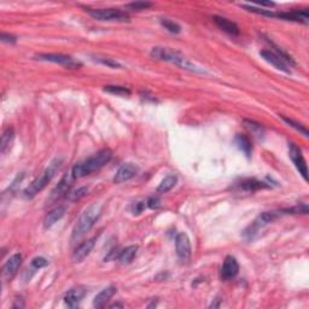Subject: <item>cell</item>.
Segmentation results:
<instances>
[{
	"mask_svg": "<svg viewBox=\"0 0 309 309\" xmlns=\"http://www.w3.org/2000/svg\"><path fill=\"white\" fill-rule=\"evenodd\" d=\"M137 252H138V245H130L126 249H123L119 255V261L122 265H128L133 261V259L136 257Z\"/></svg>",
	"mask_w": 309,
	"mask_h": 309,
	"instance_id": "21",
	"label": "cell"
},
{
	"mask_svg": "<svg viewBox=\"0 0 309 309\" xmlns=\"http://www.w3.org/2000/svg\"><path fill=\"white\" fill-rule=\"evenodd\" d=\"M235 141H236V145L238 146V149L240 150L241 152H244L245 156L250 157V155H251V152H252V145H251V141L249 140L248 137L238 134V136L236 137Z\"/></svg>",
	"mask_w": 309,
	"mask_h": 309,
	"instance_id": "22",
	"label": "cell"
},
{
	"mask_svg": "<svg viewBox=\"0 0 309 309\" xmlns=\"http://www.w3.org/2000/svg\"><path fill=\"white\" fill-rule=\"evenodd\" d=\"M245 123L248 125V127L254 132L255 134H257V137H262L265 134V131H263L262 126L259 125V123H255L252 121H245Z\"/></svg>",
	"mask_w": 309,
	"mask_h": 309,
	"instance_id": "31",
	"label": "cell"
},
{
	"mask_svg": "<svg viewBox=\"0 0 309 309\" xmlns=\"http://www.w3.org/2000/svg\"><path fill=\"white\" fill-rule=\"evenodd\" d=\"M1 40L4 42H10V44H15L16 42V37L11 35V34L6 33H1Z\"/></svg>",
	"mask_w": 309,
	"mask_h": 309,
	"instance_id": "35",
	"label": "cell"
},
{
	"mask_svg": "<svg viewBox=\"0 0 309 309\" xmlns=\"http://www.w3.org/2000/svg\"><path fill=\"white\" fill-rule=\"evenodd\" d=\"M151 2H146V1H136V2H131V4L127 5L128 9L133 10V11H140V10H145L147 7L151 6Z\"/></svg>",
	"mask_w": 309,
	"mask_h": 309,
	"instance_id": "30",
	"label": "cell"
},
{
	"mask_svg": "<svg viewBox=\"0 0 309 309\" xmlns=\"http://www.w3.org/2000/svg\"><path fill=\"white\" fill-rule=\"evenodd\" d=\"M214 22L220 29L226 32L230 35H239V27L232 21L221 17V16H214Z\"/></svg>",
	"mask_w": 309,
	"mask_h": 309,
	"instance_id": "20",
	"label": "cell"
},
{
	"mask_svg": "<svg viewBox=\"0 0 309 309\" xmlns=\"http://www.w3.org/2000/svg\"><path fill=\"white\" fill-rule=\"evenodd\" d=\"M115 307H120V308H122L123 306H122V305H119V303H115V305H112V306H111V308H115Z\"/></svg>",
	"mask_w": 309,
	"mask_h": 309,
	"instance_id": "38",
	"label": "cell"
},
{
	"mask_svg": "<svg viewBox=\"0 0 309 309\" xmlns=\"http://www.w3.org/2000/svg\"><path fill=\"white\" fill-rule=\"evenodd\" d=\"M239 272V265L238 261L233 256H227L225 259L224 265L221 268V278L224 280H231V279L236 278Z\"/></svg>",
	"mask_w": 309,
	"mask_h": 309,
	"instance_id": "15",
	"label": "cell"
},
{
	"mask_svg": "<svg viewBox=\"0 0 309 309\" xmlns=\"http://www.w3.org/2000/svg\"><path fill=\"white\" fill-rule=\"evenodd\" d=\"M13 137H15L13 128H7V130L2 133L1 143H0V150H1L2 154H5V152L10 149V146H11V143L13 140Z\"/></svg>",
	"mask_w": 309,
	"mask_h": 309,
	"instance_id": "24",
	"label": "cell"
},
{
	"mask_svg": "<svg viewBox=\"0 0 309 309\" xmlns=\"http://www.w3.org/2000/svg\"><path fill=\"white\" fill-rule=\"evenodd\" d=\"M289 156L291 158L292 163H294L298 173L302 175V178L307 181L308 180V168L307 163H306L305 157H303L302 151H301L300 147L296 144L290 143L289 144Z\"/></svg>",
	"mask_w": 309,
	"mask_h": 309,
	"instance_id": "8",
	"label": "cell"
},
{
	"mask_svg": "<svg viewBox=\"0 0 309 309\" xmlns=\"http://www.w3.org/2000/svg\"><path fill=\"white\" fill-rule=\"evenodd\" d=\"M260 56H261L266 62H268L271 66H273L274 68L278 69V70L286 72V74H290V72H291V70H290V67L287 66L286 62L284 61L280 56L276 55L275 52H273V51L262 50L261 52H260Z\"/></svg>",
	"mask_w": 309,
	"mask_h": 309,
	"instance_id": "11",
	"label": "cell"
},
{
	"mask_svg": "<svg viewBox=\"0 0 309 309\" xmlns=\"http://www.w3.org/2000/svg\"><path fill=\"white\" fill-rule=\"evenodd\" d=\"M87 193H88V187L82 186V187H79V189H76V190L69 191V193L67 195V198H68L70 202H76V201L81 200V198L85 197Z\"/></svg>",
	"mask_w": 309,
	"mask_h": 309,
	"instance_id": "27",
	"label": "cell"
},
{
	"mask_svg": "<svg viewBox=\"0 0 309 309\" xmlns=\"http://www.w3.org/2000/svg\"><path fill=\"white\" fill-rule=\"evenodd\" d=\"M104 91L110 95H114V96H121V97H126V96H130L131 95V91L128 90L127 87L125 86H115V85H109L105 86Z\"/></svg>",
	"mask_w": 309,
	"mask_h": 309,
	"instance_id": "26",
	"label": "cell"
},
{
	"mask_svg": "<svg viewBox=\"0 0 309 309\" xmlns=\"http://www.w3.org/2000/svg\"><path fill=\"white\" fill-rule=\"evenodd\" d=\"M161 24H162V27H165V29H167V31L172 34H179L180 32H181V27H180L178 23L174 22V21L168 20V18H162V20H161Z\"/></svg>",
	"mask_w": 309,
	"mask_h": 309,
	"instance_id": "28",
	"label": "cell"
},
{
	"mask_svg": "<svg viewBox=\"0 0 309 309\" xmlns=\"http://www.w3.org/2000/svg\"><path fill=\"white\" fill-rule=\"evenodd\" d=\"M91 17L102 22H126L130 16L119 9H88Z\"/></svg>",
	"mask_w": 309,
	"mask_h": 309,
	"instance_id": "5",
	"label": "cell"
},
{
	"mask_svg": "<svg viewBox=\"0 0 309 309\" xmlns=\"http://www.w3.org/2000/svg\"><path fill=\"white\" fill-rule=\"evenodd\" d=\"M240 187H243V189L246 191H256L260 189H266V187H270V186L266 185L265 182L257 181V180H255V179H249L241 182Z\"/></svg>",
	"mask_w": 309,
	"mask_h": 309,
	"instance_id": "25",
	"label": "cell"
},
{
	"mask_svg": "<svg viewBox=\"0 0 309 309\" xmlns=\"http://www.w3.org/2000/svg\"><path fill=\"white\" fill-rule=\"evenodd\" d=\"M139 173V167L134 163H125L119 168L114 176L115 184H122V182L128 181L133 179L137 174Z\"/></svg>",
	"mask_w": 309,
	"mask_h": 309,
	"instance_id": "12",
	"label": "cell"
},
{
	"mask_svg": "<svg viewBox=\"0 0 309 309\" xmlns=\"http://www.w3.org/2000/svg\"><path fill=\"white\" fill-rule=\"evenodd\" d=\"M272 17L280 18V20L292 21V22H300L308 24L309 12L308 10H294L289 12H272Z\"/></svg>",
	"mask_w": 309,
	"mask_h": 309,
	"instance_id": "13",
	"label": "cell"
},
{
	"mask_svg": "<svg viewBox=\"0 0 309 309\" xmlns=\"http://www.w3.org/2000/svg\"><path fill=\"white\" fill-rule=\"evenodd\" d=\"M111 158H112L111 150L109 149L101 150V151L97 152V154L95 156H92V157L87 158V160L83 161V162L72 167L71 168L72 174H74L75 179L83 178V176L88 175V174L103 168L104 166L110 162Z\"/></svg>",
	"mask_w": 309,
	"mask_h": 309,
	"instance_id": "3",
	"label": "cell"
},
{
	"mask_svg": "<svg viewBox=\"0 0 309 309\" xmlns=\"http://www.w3.org/2000/svg\"><path fill=\"white\" fill-rule=\"evenodd\" d=\"M145 206H146V204L143 203V202L136 203V206H134V214H140L141 211L144 210Z\"/></svg>",
	"mask_w": 309,
	"mask_h": 309,
	"instance_id": "36",
	"label": "cell"
},
{
	"mask_svg": "<svg viewBox=\"0 0 309 309\" xmlns=\"http://www.w3.org/2000/svg\"><path fill=\"white\" fill-rule=\"evenodd\" d=\"M86 290L83 287H74V289L69 290L68 292L64 296V302L68 307L70 308H76L80 305V302L82 301V298L85 297Z\"/></svg>",
	"mask_w": 309,
	"mask_h": 309,
	"instance_id": "17",
	"label": "cell"
},
{
	"mask_svg": "<svg viewBox=\"0 0 309 309\" xmlns=\"http://www.w3.org/2000/svg\"><path fill=\"white\" fill-rule=\"evenodd\" d=\"M150 56H151L152 58H155V60L169 62V63H172V64H175V66H178L179 68H181V69H186V70L195 71V72H201V74L204 72L203 69H201L200 67L193 64L192 62H190L189 60H187L182 53H180L179 51L173 50V48L156 46L151 50Z\"/></svg>",
	"mask_w": 309,
	"mask_h": 309,
	"instance_id": "1",
	"label": "cell"
},
{
	"mask_svg": "<svg viewBox=\"0 0 309 309\" xmlns=\"http://www.w3.org/2000/svg\"><path fill=\"white\" fill-rule=\"evenodd\" d=\"M34 58L37 61L51 62V63L60 64V66L70 69H77L79 67H81L80 62H76L70 56L61 55V53H41V55H36Z\"/></svg>",
	"mask_w": 309,
	"mask_h": 309,
	"instance_id": "7",
	"label": "cell"
},
{
	"mask_svg": "<svg viewBox=\"0 0 309 309\" xmlns=\"http://www.w3.org/2000/svg\"><path fill=\"white\" fill-rule=\"evenodd\" d=\"M146 206L151 209H156L161 206V201L158 197H151L149 198V201L146 202Z\"/></svg>",
	"mask_w": 309,
	"mask_h": 309,
	"instance_id": "34",
	"label": "cell"
},
{
	"mask_svg": "<svg viewBox=\"0 0 309 309\" xmlns=\"http://www.w3.org/2000/svg\"><path fill=\"white\" fill-rule=\"evenodd\" d=\"M116 294V287L115 286H107L105 289L102 290L98 295L93 300V306L96 308H103L105 307L106 303L109 302L110 298Z\"/></svg>",
	"mask_w": 309,
	"mask_h": 309,
	"instance_id": "19",
	"label": "cell"
},
{
	"mask_svg": "<svg viewBox=\"0 0 309 309\" xmlns=\"http://www.w3.org/2000/svg\"><path fill=\"white\" fill-rule=\"evenodd\" d=\"M103 206L101 203H93L90 206L83 210V213L80 215L76 225L71 233V240L76 241L81 239L87 232H90L91 228L95 226V224L98 221L99 216L102 215Z\"/></svg>",
	"mask_w": 309,
	"mask_h": 309,
	"instance_id": "2",
	"label": "cell"
},
{
	"mask_svg": "<svg viewBox=\"0 0 309 309\" xmlns=\"http://www.w3.org/2000/svg\"><path fill=\"white\" fill-rule=\"evenodd\" d=\"M13 308H24V302L22 298H20V300H15V303H13L12 306Z\"/></svg>",
	"mask_w": 309,
	"mask_h": 309,
	"instance_id": "37",
	"label": "cell"
},
{
	"mask_svg": "<svg viewBox=\"0 0 309 309\" xmlns=\"http://www.w3.org/2000/svg\"><path fill=\"white\" fill-rule=\"evenodd\" d=\"M176 182H178V178H176L175 175L166 176V178L163 179L162 181H161V184L158 185L157 192L158 193H167L168 191H171L174 186H175Z\"/></svg>",
	"mask_w": 309,
	"mask_h": 309,
	"instance_id": "23",
	"label": "cell"
},
{
	"mask_svg": "<svg viewBox=\"0 0 309 309\" xmlns=\"http://www.w3.org/2000/svg\"><path fill=\"white\" fill-rule=\"evenodd\" d=\"M21 263H22V255L21 254H15L5 262L4 267H2V276L6 280H10V279L13 278L16 273H17L18 268H20Z\"/></svg>",
	"mask_w": 309,
	"mask_h": 309,
	"instance_id": "14",
	"label": "cell"
},
{
	"mask_svg": "<svg viewBox=\"0 0 309 309\" xmlns=\"http://www.w3.org/2000/svg\"><path fill=\"white\" fill-rule=\"evenodd\" d=\"M48 265V261L44 257H35V259L32 260V267L35 268V270H40L42 267H46Z\"/></svg>",
	"mask_w": 309,
	"mask_h": 309,
	"instance_id": "32",
	"label": "cell"
},
{
	"mask_svg": "<svg viewBox=\"0 0 309 309\" xmlns=\"http://www.w3.org/2000/svg\"><path fill=\"white\" fill-rule=\"evenodd\" d=\"M280 215L281 211H265L252 222V225H250L249 231H246V235H249L250 238H251L255 233H257L261 228L267 226L271 222H273L274 220L278 219Z\"/></svg>",
	"mask_w": 309,
	"mask_h": 309,
	"instance_id": "9",
	"label": "cell"
},
{
	"mask_svg": "<svg viewBox=\"0 0 309 309\" xmlns=\"http://www.w3.org/2000/svg\"><path fill=\"white\" fill-rule=\"evenodd\" d=\"M96 62H99V63L104 64V66L106 67H110V68H121V66L119 63H117L116 61H112L110 60V58H96Z\"/></svg>",
	"mask_w": 309,
	"mask_h": 309,
	"instance_id": "33",
	"label": "cell"
},
{
	"mask_svg": "<svg viewBox=\"0 0 309 309\" xmlns=\"http://www.w3.org/2000/svg\"><path fill=\"white\" fill-rule=\"evenodd\" d=\"M281 119H283L284 122H286L287 125L290 126V127L295 128V130L300 132V133H302L305 137H308V131H307V128L305 127V126L301 125V123H298V122H295L294 120L287 119V117H285V116H281Z\"/></svg>",
	"mask_w": 309,
	"mask_h": 309,
	"instance_id": "29",
	"label": "cell"
},
{
	"mask_svg": "<svg viewBox=\"0 0 309 309\" xmlns=\"http://www.w3.org/2000/svg\"><path fill=\"white\" fill-rule=\"evenodd\" d=\"M74 180H75V176H74V174H72V171L70 169V171L67 172V173L64 174L63 178H62L61 181L58 182L57 186L52 190V192H51L50 197H48V200H47V204L56 203L58 200H61L63 196H66L67 197V195H68L69 191H70V187H71L72 182H74Z\"/></svg>",
	"mask_w": 309,
	"mask_h": 309,
	"instance_id": "6",
	"label": "cell"
},
{
	"mask_svg": "<svg viewBox=\"0 0 309 309\" xmlns=\"http://www.w3.org/2000/svg\"><path fill=\"white\" fill-rule=\"evenodd\" d=\"M175 249L176 255L182 261H189L191 259V241L186 233H179L175 238Z\"/></svg>",
	"mask_w": 309,
	"mask_h": 309,
	"instance_id": "10",
	"label": "cell"
},
{
	"mask_svg": "<svg viewBox=\"0 0 309 309\" xmlns=\"http://www.w3.org/2000/svg\"><path fill=\"white\" fill-rule=\"evenodd\" d=\"M95 238L88 239L85 240L83 243L80 244L76 249H75L74 254H72V261L74 262H81L82 260H85L88 255L91 254L93 248H95Z\"/></svg>",
	"mask_w": 309,
	"mask_h": 309,
	"instance_id": "16",
	"label": "cell"
},
{
	"mask_svg": "<svg viewBox=\"0 0 309 309\" xmlns=\"http://www.w3.org/2000/svg\"><path fill=\"white\" fill-rule=\"evenodd\" d=\"M62 165V158H55L52 162L48 165V167L45 169L44 173L40 176L32 181L28 186L26 187L23 191V196L26 198H33L35 197L39 192H41L45 187L47 186L48 182L53 179V176L56 175V173L58 172V169L61 168Z\"/></svg>",
	"mask_w": 309,
	"mask_h": 309,
	"instance_id": "4",
	"label": "cell"
},
{
	"mask_svg": "<svg viewBox=\"0 0 309 309\" xmlns=\"http://www.w3.org/2000/svg\"><path fill=\"white\" fill-rule=\"evenodd\" d=\"M64 214H66V208H64L63 206H56V208H53L52 210L48 211L46 216H45L44 227L46 228V230L51 228L53 225L57 224V222L60 221L62 217L64 216Z\"/></svg>",
	"mask_w": 309,
	"mask_h": 309,
	"instance_id": "18",
	"label": "cell"
}]
</instances>
